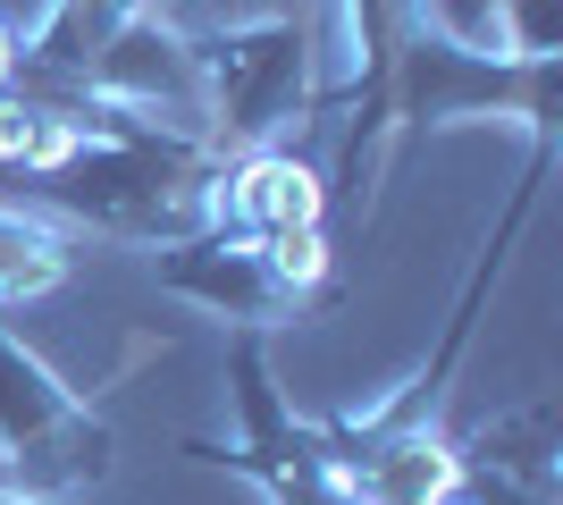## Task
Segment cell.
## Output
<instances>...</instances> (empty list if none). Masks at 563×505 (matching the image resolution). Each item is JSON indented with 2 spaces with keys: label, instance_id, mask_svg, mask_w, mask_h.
Returning a JSON list of instances; mask_svg holds the SVG:
<instances>
[{
  "label": "cell",
  "instance_id": "obj_1",
  "mask_svg": "<svg viewBox=\"0 0 563 505\" xmlns=\"http://www.w3.org/2000/svg\"><path fill=\"white\" fill-rule=\"evenodd\" d=\"M219 152L194 135L126 119L118 135H85L68 161L34 177L43 202L93 237H126V244H177L202 228V186H211Z\"/></svg>",
  "mask_w": 563,
  "mask_h": 505
},
{
  "label": "cell",
  "instance_id": "obj_2",
  "mask_svg": "<svg viewBox=\"0 0 563 505\" xmlns=\"http://www.w3.org/2000/svg\"><path fill=\"white\" fill-rule=\"evenodd\" d=\"M378 101H387V127H404V135H438L463 119H521L530 144H555V59L471 51L446 25H429L421 9L404 18L396 51H387Z\"/></svg>",
  "mask_w": 563,
  "mask_h": 505
},
{
  "label": "cell",
  "instance_id": "obj_3",
  "mask_svg": "<svg viewBox=\"0 0 563 505\" xmlns=\"http://www.w3.org/2000/svg\"><path fill=\"white\" fill-rule=\"evenodd\" d=\"M194 51H202V144L219 161L286 144L303 110H320V43L303 18H228L194 34Z\"/></svg>",
  "mask_w": 563,
  "mask_h": 505
},
{
  "label": "cell",
  "instance_id": "obj_4",
  "mask_svg": "<svg viewBox=\"0 0 563 505\" xmlns=\"http://www.w3.org/2000/svg\"><path fill=\"white\" fill-rule=\"evenodd\" d=\"M118 438L9 320H0V463L18 472V488L68 505L76 488L110 481Z\"/></svg>",
  "mask_w": 563,
  "mask_h": 505
},
{
  "label": "cell",
  "instance_id": "obj_5",
  "mask_svg": "<svg viewBox=\"0 0 563 505\" xmlns=\"http://www.w3.org/2000/svg\"><path fill=\"white\" fill-rule=\"evenodd\" d=\"M152 278H161L177 304L228 320V329H244V337H261V329H278V320L303 312V295L269 270V244L235 237V228H194V237L161 244V253H152Z\"/></svg>",
  "mask_w": 563,
  "mask_h": 505
},
{
  "label": "cell",
  "instance_id": "obj_6",
  "mask_svg": "<svg viewBox=\"0 0 563 505\" xmlns=\"http://www.w3.org/2000/svg\"><path fill=\"white\" fill-rule=\"evenodd\" d=\"M85 94H101V101H118V110H135V119L202 144V51H194V25H177L168 9H143L93 59Z\"/></svg>",
  "mask_w": 563,
  "mask_h": 505
},
{
  "label": "cell",
  "instance_id": "obj_7",
  "mask_svg": "<svg viewBox=\"0 0 563 505\" xmlns=\"http://www.w3.org/2000/svg\"><path fill=\"white\" fill-rule=\"evenodd\" d=\"M329 219V177L286 144L228 152L202 186V228H235V237H286V228H320Z\"/></svg>",
  "mask_w": 563,
  "mask_h": 505
},
{
  "label": "cell",
  "instance_id": "obj_8",
  "mask_svg": "<svg viewBox=\"0 0 563 505\" xmlns=\"http://www.w3.org/2000/svg\"><path fill=\"white\" fill-rule=\"evenodd\" d=\"M320 447H329L345 505H446L454 481H463L446 430H387V438H362V447L320 438Z\"/></svg>",
  "mask_w": 563,
  "mask_h": 505
},
{
  "label": "cell",
  "instance_id": "obj_9",
  "mask_svg": "<svg viewBox=\"0 0 563 505\" xmlns=\"http://www.w3.org/2000/svg\"><path fill=\"white\" fill-rule=\"evenodd\" d=\"M161 0H51L43 18L18 34V76L25 85H85L93 59Z\"/></svg>",
  "mask_w": 563,
  "mask_h": 505
},
{
  "label": "cell",
  "instance_id": "obj_10",
  "mask_svg": "<svg viewBox=\"0 0 563 505\" xmlns=\"http://www.w3.org/2000/svg\"><path fill=\"white\" fill-rule=\"evenodd\" d=\"M454 463L463 472H505V481H530V488H563V421L555 405H514V413H488L479 430L454 438Z\"/></svg>",
  "mask_w": 563,
  "mask_h": 505
},
{
  "label": "cell",
  "instance_id": "obj_11",
  "mask_svg": "<svg viewBox=\"0 0 563 505\" xmlns=\"http://www.w3.org/2000/svg\"><path fill=\"white\" fill-rule=\"evenodd\" d=\"M68 270H76V237L59 228V219L0 202V312H9V304H34V295H51Z\"/></svg>",
  "mask_w": 563,
  "mask_h": 505
},
{
  "label": "cell",
  "instance_id": "obj_12",
  "mask_svg": "<svg viewBox=\"0 0 563 505\" xmlns=\"http://www.w3.org/2000/svg\"><path fill=\"white\" fill-rule=\"evenodd\" d=\"M76 144H85L76 119L43 94V85H25V94L9 85V94H0V168H18V177H51Z\"/></svg>",
  "mask_w": 563,
  "mask_h": 505
},
{
  "label": "cell",
  "instance_id": "obj_13",
  "mask_svg": "<svg viewBox=\"0 0 563 505\" xmlns=\"http://www.w3.org/2000/svg\"><path fill=\"white\" fill-rule=\"evenodd\" d=\"M496 51L505 59H555L563 51V0H496Z\"/></svg>",
  "mask_w": 563,
  "mask_h": 505
},
{
  "label": "cell",
  "instance_id": "obj_14",
  "mask_svg": "<svg viewBox=\"0 0 563 505\" xmlns=\"http://www.w3.org/2000/svg\"><path fill=\"white\" fill-rule=\"evenodd\" d=\"M261 244H269V270H278L303 304L329 287V228H286V237H261Z\"/></svg>",
  "mask_w": 563,
  "mask_h": 505
},
{
  "label": "cell",
  "instance_id": "obj_15",
  "mask_svg": "<svg viewBox=\"0 0 563 505\" xmlns=\"http://www.w3.org/2000/svg\"><path fill=\"white\" fill-rule=\"evenodd\" d=\"M446 505H563V488H530V481H505V472H463Z\"/></svg>",
  "mask_w": 563,
  "mask_h": 505
},
{
  "label": "cell",
  "instance_id": "obj_16",
  "mask_svg": "<svg viewBox=\"0 0 563 505\" xmlns=\"http://www.w3.org/2000/svg\"><path fill=\"white\" fill-rule=\"evenodd\" d=\"M9 85H18V25L0 18V94H9Z\"/></svg>",
  "mask_w": 563,
  "mask_h": 505
},
{
  "label": "cell",
  "instance_id": "obj_17",
  "mask_svg": "<svg viewBox=\"0 0 563 505\" xmlns=\"http://www.w3.org/2000/svg\"><path fill=\"white\" fill-rule=\"evenodd\" d=\"M0 505H59V497H34V488H0Z\"/></svg>",
  "mask_w": 563,
  "mask_h": 505
}]
</instances>
